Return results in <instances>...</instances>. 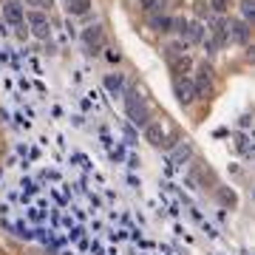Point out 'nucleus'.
<instances>
[{
    "label": "nucleus",
    "instance_id": "obj_2",
    "mask_svg": "<svg viewBox=\"0 0 255 255\" xmlns=\"http://www.w3.org/2000/svg\"><path fill=\"white\" fill-rule=\"evenodd\" d=\"M23 20H28V26H31V31H34V37H40V40H48L51 37V28H48V17L46 11H23Z\"/></svg>",
    "mask_w": 255,
    "mask_h": 255
},
{
    "label": "nucleus",
    "instance_id": "obj_9",
    "mask_svg": "<svg viewBox=\"0 0 255 255\" xmlns=\"http://www.w3.org/2000/svg\"><path fill=\"white\" fill-rule=\"evenodd\" d=\"M170 26H173V17H170V14H164V11H159V14H153V17H150V28H153V31L167 34V31H170Z\"/></svg>",
    "mask_w": 255,
    "mask_h": 255
},
{
    "label": "nucleus",
    "instance_id": "obj_8",
    "mask_svg": "<svg viewBox=\"0 0 255 255\" xmlns=\"http://www.w3.org/2000/svg\"><path fill=\"white\" fill-rule=\"evenodd\" d=\"M105 91L119 97V94L125 91V77L122 74H105Z\"/></svg>",
    "mask_w": 255,
    "mask_h": 255
},
{
    "label": "nucleus",
    "instance_id": "obj_10",
    "mask_svg": "<svg viewBox=\"0 0 255 255\" xmlns=\"http://www.w3.org/2000/svg\"><path fill=\"white\" fill-rule=\"evenodd\" d=\"M187 54V43L184 40H173V43H167L164 46V57H167V63H173L176 57H182Z\"/></svg>",
    "mask_w": 255,
    "mask_h": 255
},
{
    "label": "nucleus",
    "instance_id": "obj_3",
    "mask_svg": "<svg viewBox=\"0 0 255 255\" xmlns=\"http://www.w3.org/2000/svg\"><path fill=\"white\" fill-rule=\"evenodd\" d=\"M82 43L88 46V51H91V54H97V51L105 46V31H102V26H97V23H94V26L85 28V31H82Z\"/></svg>",
    "mask_w": 255,
    "mask_h": 255
},
{
    "label": "nucleus",
    "instance_id": "obj_22",
    "mask_svg": "<svg viewBox=\"0 0 255 255\" xmlns=\"http://www.w3.org/2000/svg\"><path fill=\"white\" fill-rule=\"evenodd\" d=\"M236 145H238V150H241V153H247V150H250V145H247V136H236Z\"/></svg>",
    "mask_w": 255,
    "mask_h": 255
},
{
    "label": "nucleus",
    "instance_id": "obj_13",
    "mask_svg": "<svg viewBox=\"0 0 255 255\" xmlns=\"http://www.w3.org/2000/svg\"><path fill=\"white\" fill-rule=\"evenodd\" d=\"M91 9V0H68V14H85Z\"/></svg>",
    "mask_w": 255,
    "mask_h": 255
},
{
    "label": "nucleus",
    "instance_id": "obj_20",
    "mask_svg": "<svg viewBox=\"0 0 255 255\" xmlns=\"http://www.w3.org/2000/svg\"><path fill=\"white\" fill-rule=\"evenodd\" d=\"M23 3H28V6H34L37 11L46 9V6H51V0H23Z\"/></svg>",
    "mask_w": 255,
    "mask_h": 255
},
{
    "label": "nucleus",
    "instance_id": "obj_11",
    "mask_svg": "<svg viewBox=\"0 0 255 255\" xmlns=\"http://www.w3.org/2000/svg\"><path fill=\"white\" fill-rule=\"evenodd\" d=\"M227 28H233V40H236V43H247V40H250V23H244V20H236V23L227 26Z\"/></svg>",
    "mask_w": 255,
    "mask_h": 255
},
{
    "label": "nucleus",
    "instance_id": "obj_14",
    "mask_svg": "<svg viewBox=\"0 0 255 255\" xmlns=\"http://www.w3.org/2000/svg\"><path fill=\"white\" fill-rule=\"evenodd\" d=\"M139 9L142 11H164V0H139Z\"/></svg>",
    "mask_w": 255,
    "mask_h": 255
},
{
    "label": "nucleus",
    "instance_id": "obj_4",
    "mask_svg": "<svg viewBox=\"0 0 255 255\" xmlns=\"http://www.w3.org/2000/svg\"><path fill=\"white\" fill-rule=\"evenodd\" d=\"M145 142L153 147H164L167 145V130L162 122H147L145 125Z\"/></svg>",
    "mask_w": 255,
    "mask_h": 255
},
{
    "label": "nucleus",
    "instance_id": "obj_7",
    "mask_svg": "<svg viewBox=\"0 0 255 255\" xmlns=\"http://www.w3.org/2000/svg\"><path fill=\"white\" fill-rule=\"evenodd\" d=\"M3 20L11 23V26H20V23H23V6L14 3V0H6V3H3Z\"/></svg>",
    "mask_w": 255,
    "mask_h": 255
},
{
    "label": "nucleus",
    "instance_id": "obj_5",
    "mask_svg": "<svg viewBox=\"0 0 255 255\" xmlns=\"http://www.w3.org/2000/svg\"><path fill=\"white\" fill-rule=\"evenodd\" d=\"M173 91H176V100L182 102V105H190V102L196 100L193 80H187V77H176V80H173Z\"/></svg>",
    "mask_w": 255,
    "mask_h": 255
},
{
    "label": "nucleus",
    "instance_id": "obj_16",
    "mask_svg": "<svg viewBox=\"0 0 255 255\" xmlns=\"http://www.w3.org/2000/svg\"><path fill=\"white\" fill-rule=\"evenodd\" d=\"M190 153H193V147H190V145H182V147H176V153H173L176 164H184L187 159H190Z\"/></svg>",
    "mask_w": 255,
    "mask_h": 255
},
{
    "label": "nucleus",
    "instance_id": "obj_21",
    "mask_svg": "<svg viewBox=\"0 0 255 255\" xmlns=\"http://www.w3.org/2000/svg\"><path fill=\"white\" fill-rule=\"evenodd\" d=\"M105 57H108V63H119V60H122V54H119V51H114V48H108V51H105Z\"/></svg>",
    "mask_w": 255,
    "mask_h": 255
},
{
    "label": "nucleus",
    "instance_id": "obj_17",
    "mask_svg": "<svg viewBox=\"0 0 255 255\" xmlns=\"http://www.w3.org/2000/svg\"><path fill=\"white\" fill-rule=\"evenodd\" d=\"M241 14H244V23H250V20L255 17V3L253 0H244V3H241Z\"/></svg>",
    "mask_w": 255,
    "mask_h": 255
},
{
    "label": "nucleus",
    "instance_id": "obj_15",
    "mask_svg": "<svg viewBox=\"0 0 255 255\" xmlns=\"http://www.w3.org/2000/svg\"><path fill=\"white\" fill-rule=\"evenodd\" d=\"M219 199H221V204H230V207H236L238 204V196L233 190H227V187H221L219 190Z\"/></svg>",
    "mask_w": 255,
    "mask_h": 255
},
{
    "label": "nucleus",
    "instance_id": "obj_12",
    "mask_svg": "<svg viewBox=\"0 0 255 255\" xmlns=\"http://www.w3.org/2000/svg\"><path fill=\"white\" fill-rule=\"evenodd\" d=\"M170 68H173L176 77H184V74H187V71L193 68V60H190L187 54H182V57H176L173 63H170Z\"/></svg>",
    "mask_w": 255,
    "mask_h": 255
},
{
    "label": "nucleus",
    "instance_id": "obj_6",
    "mask_svg": "<svg viewBox=\"0 0 255 255\" xmlns=\"http://www.w3.org/2000/svg\"><path fill=\"white\" fill-rule=\"evenodd\" d=\"M182 40L187 46L204 40V26H201V20H187V26H184V31H182Z\"/></svg>",
    "mask_w": 255,
    "mask_h": 255
},
{
    "label": "nucleus",
    "instance_id": "obj_18",
    "mask_svg": "<svg viewBox=\"0 0 255 255\" xmlns=\"http://www.w3.org/2000/svg\"><path fill=\"white\" fill-rule=\"evenodd\" d=\"M199 77H207V80H213V77H216L213 65H210V63H199Z\"/></svg>",
    "mask_w": 255,
    "mask_h": 255
},
{
    "label": "nucleus",
    "instance_id": "obj_19",
    "mask_svg": "<svg viewBox=\"0 0 255 255\" xmlns=\"http://www.w3.org/2000/svg\"><path fill=\"white\" fill-rule=\"evenodd\" d=\"M210 9L216 11V14H224L227 11V0H210Z\"/></svg>",
    "mask_w": 255,
    "mask_h": 255
},
{
    "label": "nucleus",
    "instance_id": "obj_1",
    "mask_svg": "<svg viewBox=\"0 0 255 255\" xmlns=\"http://www.w3.org/2000/svg\"><path fill=\"white\" fill-rule=\"evenodd\" d=\"M122 94H125V111H128V117H130V122L145 128L147 122H150V108H147L145 97H142L136 88H125Z\"/></svg>",
    "mask_w": 255,
    "mask_h": 255
}]
</instances>
